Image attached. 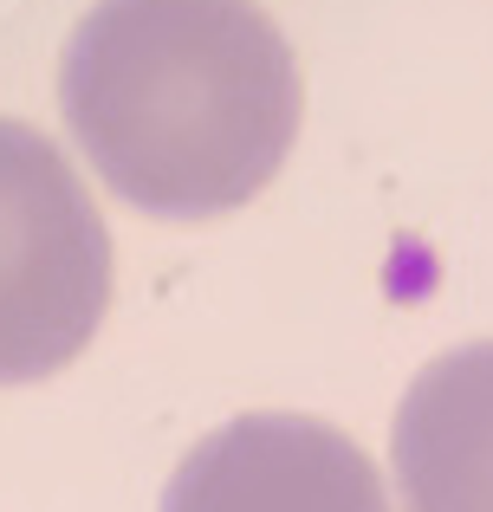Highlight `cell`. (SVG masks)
Masks as SVG:
<instances>
[{"label": "cell", "mask_w": 493, "mask_h": 512, "mask_svg": "<svg viewBox=\"0 0 493 512\" xmlns=\"http://www.w3.org/2000/svg\"><path fill=\"white\" fill-rule=\"evenodd\" d=\"M59 111L117 201L208 221L253 201L299 137V59L260 0H98Z\"/></svg>", "instance_id": "1"}, {"label": "cell", "mask_w": 493, "mask_h": 512, "mask_svg": "<svg viewBox=\"0 0 493 512\" xmlns=\"http://www.w3.org/2000/svg\"><path fill=\"white\" fill-rule=\"evenodd\" d=\"M111 305V227L78 169L0 117V389L59 376Z\"/></svg>", "instance_id": "2"}, {"label": "cell", "mask_w": 493, "mask_h": 512, "mask_svg": "<svg viewBox=\"0 0 493 512\" xmlns=\"http://www.w3.org/2000/svg\"><path fill=\"white\" fill-rule=\"evenodd\" d=\"M163 512H390L370 454L312 415H241L189 448Z\"/></svg>", "instance_id": "3"}, {"label": "cell", "mask_w": 493, "mask_h": 512, "mask_svg": "<svg viewBox=\"0 0 493 512\" xmlns=\"http://www.w3.org/2000/svg\"><path fill=\"white\" fill-rule=\"evenodd\" d=\"M403 512H493V338L435 357L390 428Z\"/></svg>", "instance_id": "4"}]
</instances>
